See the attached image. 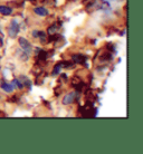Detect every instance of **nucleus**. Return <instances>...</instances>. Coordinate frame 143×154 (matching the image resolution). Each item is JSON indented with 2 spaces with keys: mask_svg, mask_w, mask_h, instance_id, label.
<instances>
[{
  "mask_svg": "<svg viewBox=\"0 0 143 154\" xmlns=\"http://www.w3.org/2000/svg\"><path fill=\"white\" fill-rule=\"evenodd\" d=\"M19 32V23L17 21V19H12L10 25H9V29H8V35L11 38H16L17 35Z\"/></svg>",
  "mask_w": 143,
  "mask_h": 154,
  "instance_id": "f257e3e1",
  "label": "nucleus"
},
{
  "mask_svg": "<svg viewBox=\"0 0 143 154\" xmlns=\"http://www.w3.org/2000/svg\"><path fill=\"white\" fill-rule=\"evenodd\" d=\"M19 45L21 47V49L25 51V54L29 55L31 53V49H33L31 48V44L25 37H20L19 38Z\"/></svg>",
  "mask_w": 143,
  "mask_h": 154,
  "instance_id": "f03ea898",
  "label": "nucleus"
},
{
  "mask_svg": "<svg viewBox=\"0 0 143 154\" xmlns=\"http://www.w3.org/2000/svg\"><path fill=\"white\" fill-rule=\"evenodd\" d=\"M75 97H76V94H75V92H72V93H68L67 95H65V96L63 97V104L64 105H70L72 104L74 100H75Z\"/></svg>",
  "mask_w": 143,
  "mask_h": 154,
  "instance_id": "7ed1b4c3",
  "label": "nucleus"
},
{
  "mask_svg": "<svg viewBox=\"0 0 143 154\" xmlns=\"http://www.w3.org/2000/svg\"><path fill=\"white\" fill-rule=\"evenodd\" d=\"M34 12L37 16H40V17H46V16L49 15V11L45 7H36L34 9Z\"/></svg>",
  "mask_w": 143,
  "mask_h": 154,
  "instance_id": "20e7f679",
  "label": "nucleus"
},
{
  "mask_svg": "<svg viewBox=\"0 0 143 154\" xmlns=\"http://www.w3.org/2000/svg\"><path fill=\"white\" fill-rule=\"evenodd\" d=\"M1 88L4 89L6 93H12L15 91V86L11 83H2L1 84Z\"/></svg>",
  "mask_w": 143,
  "mask_h": 154,
  "instance_id": "39448f33",
  "label": "nucleus"
},
{
  "mask_svg": "<svg viewBox=\"0 0 143 154\" xmlns=\"http://www.w3.org/2000/svg\"><path fill=\"white\" fill-rule=\"evenodd\" d=\"M0 14L4 16H9L12 14V8L8 6H0Z\"/></svg>",
  "mask_w": 143,
  "mask_h": 154,
  "instance_id": "423d86ee",
  "label": "nucleus"
},
{
  "mask_svg": "<svg viewBox=\"0 0 143 154\" xmlns=\"http://www.w3.org/2000/svg\"><path fill=\"white\" fill-rule=\"evenodd\" d=\"M72 58H73L74 62L77 63V64H82V63L85 62V57H84L83 55H73Z\"/></svg>",
  "mask_w": 143,
  "mask_h": 154,
  "instance_id": "0eeeda50",
  "label": "nucleus"
},
{
  "mask_svg": "<svg viewBox=\"0 0 143 154\" xmlns=\"http://www.w3.org/2000/svg\"><path fill=\"white\" fill-rule=\"evenodd\" d=\"M61 68H62V65H61V64H57V65L54 67V69H53V75H57V74L61 73Z\"/></svg>",
  "mask_w": 143,
  "mask_h": 154,
  "instance_id": "6e6552de",
  "label": "nucleus"
},
{
  "mask_svg": "<svg viewBox=\"0 0 143 154\" xmlns=\"http://www.w3.org/2000/svg\"><path fill=\"white\" fill-rule=\"evenodd\" d=\"M14 83H15V85H16V86H17V87H18L19 89H23V84L19 81V79H17V78H15V79H14Z\"/></svg>",
  "mask_w": 143,
  "mask_h": 154,
  "instance_id": "1a4fd4ad",
  "label": "nucleus"
},
{
  "mask_svg": "<svg viewBox=\"0 0 143 154\" xmlns=\"http://www.w3.org/2000/svg\"><path fill=\"white\" fill-rule=\"evenodd\" d=\"M55 32H56V26H50V27L48 28V34L53 35Z\"/></svg>",
  "mask_w": 143,
  "mask_h": 154,
  "instance_id": "9d476101",
  "label": "nucleus"
},
{
  "mask_svg": "<svg viewBox=\"0 0 143 154\" xmlns=\"http://www.w3.org/2000/svg\"><path fill=\"white\" fill-rule=\"evenodd\" d=\"M46 53H45V51H40V53H39V59H40V60H45V59H46Z\"/></svg>",
  "mask_w": 143,
  "mask_h": 154,
  "instance_id": "9b49d317",
  "label": "nucleus"
},
{
  "mask_svg": "<svg viewBox=\"0 0 143 154\" xmlns=\"http://www.w3.org/2000/svg\"><path fill=\"white\" fill-rule=\"evenodd\" d=\"M23 86H28V87L30 88V81L26 78V79H25V83H23Z\"/></svg>",
  "mask_w": 143,
  "mask_h": 154,
  "instance_id": "f8f14e48",
  "label": "nucleus"
},
{
  "mask_svg": "<svg viewBox=\"0 0 143 154\" xmlns=\"http://www.w3.org/2000/svg\"><path fill=\"white\" fill-rule=\"evenodd\" d=\"M38 32H39V30H34L33 32H31V35H33V37L37 38V37H38Z\"/></svg>",
  "mask_w": 143,
  "mask_h": 154,
  "instance_id": "ddd939ff",
  "label": "nucleus"
},
{
  "mask_svg": "<svg viewBox=\"0 0 143 154\" xmlns=\"http://www.w3.org/2000/svg\"><path fill=\"white\" fill-rule=\"evenodd\" d=\"M4 44V40H2V37H0V45H2Z\"/></svg>",
  "mask_w": 143,
  "mask_h": 154,
  "instance_id": "4468645a",
  "label": "nucleus"
},
{
  "mask_svg": "<svg viewBox=\"0 0 143 154\" xmlns=\"http://www.w3.org/2000/svg\"><path fill=\"white\" fill-rule=\"evenodd\" d=\"M28 1H36V0H28Z\"/></svg>",
  "mask_w": 143,
  "mask_h": 154,
  "instance_id": "2eb2a0df",
  "label": "nucleus"
}]
</instances>
